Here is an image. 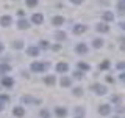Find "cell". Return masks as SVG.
Returning <instances> with one entry per match:
<instances>
[{"label": "cell", "instance_id": "obj_1", "mask_svg": "<svg viewBox=\"0 0 125 118\" xmlns=\"http://www.w3.org/2000/svg\"><path fill=\"white\" fill-rule=\"evenodd\" d=\"M49 66H50V63H47V61H34V63H31L30 69L33 73H44V71L49 69Z\"/></svg>", "mask_w": 125, "mask_h": 118}, {"label": "cell", "instance_id": "obj_2", "mask_svg": "<svg viewBox=\"0 0 125 118\" xmlns=\"http://www.w3.org/2000/svg\"><path fill=\"white\" fill-rule=\"evenodd\" d=\"M91 90L95 94H100V96H103V94H106V87H103V85H100V84H94L92 87H91Z\"/></svg>", "mask_w": 125, "mask_h": 118}, {"label": "cell", "instance_id": "obj_3", "mask_svg": "<svg viewBox=\"0 0 125 118\" xmlns=\"http://www.w3.org/2000/svg\"><path fill=\"white\" fill-rule=\"evenodd\" d=\"M75 52L78 55H84V54H88V46L83 44V43H80V44H77L75 46Z\"/></svg>", "mask_w": 125, "mask_h": 118}, {"label": "cell", "instance_id": "obj_4", "mask_svg": "<svg viewBox=\"0 0 125 118\" xmlns=\"http://www.w3.org/2000/svg\"><path fill=\"white\" fill-rule=\"evenodd\" d=\"M99 113H100V115H103V117H106V115L111 113V107H109L108 104H102L100 107H99Z\"/></svg>", "mask_w": 125, "mask_h": 118}, {"label": "cell", "instance_id": "obj_5", "mask_svg": "<svg viewBox=\"0 0 125 118\" xmlns=\"http://www.w3.org/2000/svg\"><path fill=\"white\" fill-rule=\"evenodd\" d=\"M86 30H88V27H86L84 24H77V25L73 27V33L75 35H81V33H84Z\"/></svg>", "mask_w": 125, "mask_h": 118}, {"label": "cell", "instance_id": "obj_6", "mask_svg": "<svg viewBox=\"0 0 125 118\" xmlns=\"http://www.w3.org/2000/svg\"><path fill=\"white\" fill-rule=\"evenodd\" d=\"M11 24H13V19H11V16H2V17H0V25L10 27Z\"/></svg>", "mask_w": 125, "mask_h": 118}, {"label": "cell", "instance_id": "obj_7", "mask_svg": "<svg viewBox=\"0 0 125 118\" xmlns=\"http://www.w3.org/2000/svg\"><path fill=\"white\" fill-rule=\"evenodd\" d=\"M95 29H97L99 33H108V31H109V25H106L105 22H102V24H99V25L95 27Z\"/></svg>", "mask_w": 125, "mask_h": 118}, {"label": "cell", "instance_id": "obj_8", "mask_svg": "<svg viewBox=\"0 0 125 118\" xmlns=\"http://www.w3.org/2000/svg\"><path fill=\"white\" fill-rule=\"evenodd\" d=\"M27 54L30 55V57H38L39 55V47H34V46H30L28 49H27Z\"/></svg>", "mask_w": 125, "mask_h": 118}, {"label": "cell", "instance_id": "obj_9", "mask_svg": "<svg viewBox=\"0 0 125 118\" xmlns=\"http://www.w3.org/2000/svg\"><path fill=\"white\" fill-rule=\"evenodd\" d=\"M17 27H19V30H27L30 27V24H28V21H27V19H21V21L17 22Z\"/></svg>", "mask_w": 125, "mask_h": 118}, {"label": "cell", "instance_id": "obj_10", "mask_svg": "<svg viewBox=\"0 0 125 118\" xmlns=\"http://www.w3.org/2000/svg\"><path fill=\"white\" fill-rule=\"evenodd\" d=\"M55 113H56L58 118H64L66 115H67V110H66L64 107H56L55 109Z\"/></svg>", "mask_w": 125, "mask_h": 118}, {"label": "cell", "instance_id": "obj_11", "mask_svg": "<svg viewBox=\"0 0 125 118\" xmlns=\"http://www.w3.org/2000/svg\"><path fill=\"white\" fill-rule=\"evenodd\" d=\"M67 69H69V65H67V63H64V61H61V63H58V65H56V71H58V73H66Z\"/></svg>", "mask_w": 125, "mask_h": 118}, {"label": "cell", "instance_id": "obj_12", "mask_svg": "<svg viewBox=\"0 0 125 118\" xmlns=\"http://www.w3.org/2000/svg\"><path fill=\"white\" fill-rule=\"evenodd\" d=\"M31 21H33L36 25H39V24H42V21H44V17H42V14H39V13H36V14H33V17H31Z\"/></svg>", "mask_w": 125, "mask_h": 118}, {"label": "cell", "instance_id": "obj_13", "mask_svg": "<svg viewBox=\"0 0 125 118\" xmlns=\"http://www.w3.org/2000/svg\"><path fill=\"white\" fill-rule=\"evenodd\" d=\"M103 21L113 22V21H114V14H113L111 11H105V13H103Z\"/></svg>", "mask_w": 125, "mask_h": 118}, {"label": "cell", "instance_id": "obj_14", "mask_svg": "<svg viewBox=\"0 0 125 118\" xmlns=\"http://www.w3.org/2000/svg\"><path fill=\"white\" fill-rule=\"evenodd\" d=\"M52 24L53 25H62V24H64V17H62V16H55L52 19Z\"/></svg>", "mask_w": 125, "mask_h": 118}, {"label": "cell", "instance_id": "obj_15", "mask_svg": "<svg viewBox=\"0 0 125 118\" xmlns=\"http://www.w3.org/2000/svg\"><path fill=\"white\" fill-rule=\"evenodd\" d=\"M13 113H14V117L22 118V117H23V113H25V110H23L22 107H14V109H13Z\"/></svg>", "mask_w": 125, "mask_h": 118}, {"label": "cell", "instance_id": "obj_16", "mask_svg": "<svg viewBox=\"0 0 125 118\" xmlns=\"http://www.w3.org/2000/svg\"><path fill=\"white\" fill-rule=\"evenodd\" d=\"M13 84H14V82H13L11 77H3L2 79V85L3 87H8V88H10V87H13Z\"/></svg>", "mask_w": 125, "mask_h": 118}, {"label": "cell", "instance_id": "obj_17", "mask_svg": "<svg viewBox=\"0 0 125 118\" xmlns=\"http://www.w3.org/2000/svg\"><path fill=\"white\" fill-rule=\"evenodd\" d=\"M92 46L95 47V49H100V47L103 46V39H102V38H95V39L92 41Z\"/></svg>", "mask_w": 125, "mask_h": 118}, {"label": "cell", "instance_id": "obj_18", "mask_svg": "<svg viewBox=\"0 0 125 118\" xmlns=\"http://www.w3.org/2000/svg\"><path fill=\"white\" fill-rule=\"evenodd\" d=\"M70 84H72V80L69 77H66V76L61 77V87H70Z\"/></svg>", "mask_w": 125, "mask_h": 118}, {"label": "cell", "instance_id": "obj_19", "mask_svg": "<svg viewBox=\"0 0 125 118\" xmlns=\"http://www.w3.org/2000/svg\"><path fill=\"white\" fill-rule=\"evenodd\" d=\"M66 36H67V35H66L64 31H56V33H55V38H56L58 41H64Z\"/></svg>", "mask_w": 125, "mask_h": 118}, {"label": "cell", "instance_id": "obj_20", "mask_svg": "<svg viewBox=\"0 0 125 118\" xmlns=\"http://www.w3.org/2000/svg\"><path fill=\"white\" fill-rule=\"evenodd\" d=\"M72 93H73V96H83V88L81 87H75L72 90Z\"/></svg>", "mask_w": 125, "mask_h": 118}, {"label": "cell", "instance_id": "obj_21", "mask_svg": "<svg viewBox=\"0 0 125 118\" xmlns=\"http://www.w3.org/2000/svg\"><path fill=\"white\" fill-rule=\"evenodd\" d=\"M44 82L47 85H53L55 84V76H45L44 77Z\"/></svg>", "mask_w": 125, "mask_h": 118}, {"label": "cell", "instance_id": "obj_22", "mask_svg": "<svg viewBox=\"0 0 125 118\" xmlns=\"http://www.w3.org/2000/svg\"><path fill=\"white\" fill-rule=\"evenodd\" d=\"M109 68V61L108 60H105V61H102L100 65H99V69H102V71H106Z\"/></svg>", "mask_w": 125, "mask_h": 118}, {"label": "cell", "instance_id": "obj_23", "mask_svg": "<svg viewBox=\"0 0 125 118\" xmlns=\"http://www.w3.org/2000/svg\"><path fill=\"white\" fill-rule=\"evenodd\" d=\"M13 47H14V49H22L23 43L21 41V39H16V41H13Z\"/></svg>", "mask_w": 125, "mask_h": 118}, {"label": "cell", "instance_id": "obj_24", "mask_svg": "<svg viewBox=\"0 0 125 118\" xmlns=\"http://www.w3.org/2000/svg\"><path fill=\"white\" fill-rule=\"evenodd\" d=\"M78 68H80L81 71H89V65L84 63V61H80V63H78Z\"/></svg>", "mask_w": 125, "mask_h": 118}, {"label": "cell", "instance_id": "obj_25", "mask_svg": "<svg viewBox=\"0 0 125 118\" xmlns=\"http://www.w3.org/2000/svg\"><path fill=\"white\" fill-rule=\"evenodd\" d=\"M117 8H119L120 13H125V0H119V3H117Z\"/></svg>", "mask_w": 125, "mask_h": 118}, {"label": "cell", "instance_id": "obj_26", "mask_svg": "<svg viewBox=\"0 0 125 118\" xmlns=\"http://www.w3.org/2000/svg\"><path fill=\"white\" fill-rule=\"evenodd\" d=\"M10 69H11V66L6 65V63H2V65H0V73H6V71H10Z\"/></svg>", "mask_w": 125, "mask_h": 118}, {"label": "cell", "instance_id": "obj_27", "mask_svg": "<svg viewBox=\"0 0 125 118\" xmlns=\"http://www.w3.org/2000/svg\"><path fill=\"white\" fill-rule=\"evenodd\" d=\"M27 2V6H30V8H34L38 5V0H25Z\"/></svg>", "mask_w": 125, "mask_h": 118}, {"label": "cell", "instance_id": "obj_28", "mask_svg": "<svg viewBox=\"0 0 125 118\" xmlns=\"http://www.w3.org/2000/svg\"><path fill=\"white\" fill-rule=\"evenodd\" d=\"M41 118H50V113H49V110H41Z\"/></svg>", "mask_w": 125, "mask_h": 118}, {"label": "cell", "instance_id": "obj_29", "mask_svg": "<svg viewBox=\"0 0 125 118\" xmlns=\"http://www.w3.org/2000/svg\"><path fill=\"white\" fill-rule=\"evenodd\" d=\"M75 112H77V115H78V117H83L84 109H83V107H77V109H75Z\"/></svg>", "mask_w": 125, "mask_h": 118}, {"label": "cell", "instance_id": "obj_30", "mask_svg": "<svg viewBox=\"0 0 125 118\" xmlns=\"http://www.w3.org/2000/svg\"><path fill=\"white\" fill-rule=\"evenodd\" d=\"M73 77L75 79H83V73H81V71H75V73H73Z\"/></svg>", "mask_w": 125, "mask_h": 118}, {"label": "cell", "instance_id": "obj_31", "mask_svg": "<svg viewBox=\"0 0 125 118\" xmlns=\"http://www.w3.org/2000/svg\"><path fill=\"white\" fill-rule=\"evenodd\" d=\"M22 101H23V102H34L36 99H31L30 96H23V98H22Z\"/></svg>", "mask_w": 125, "mask_h": 118}, {"label": "cell", "instance_id": "obj_32", "mask_svg": "<svg viewBox=\"0 0 125 118\" xmlns=\"http://www.w3.org/2000/svg\"><path fill=\"white\" fill-rule=\"evenodd\" d=\"M0 101H3V102L10 101V96H8V94H2V96H0Z\"/></svg>", "mask_w": 125, "mask_h": 118}, {"label": "cell", "instance_id": "obj_33", "mask_svg": "<svg viewBox=\"0 0 125 118\" xmlns=\"http://www.w3.org/2000/svg\"><path fill=\"white\" fill-rule=\"evenodd\" d=\"M111 101H113V102H116V104H119V102H120V96H113V98H111Z\"/></svg>", "mask_w": 125, "mask_h": 118}, {"label": "cell", "instance_id": "obj_34", "mask_svg": "<svg viewBox=\"0 0 125 118\" xmlns=\"http://www.w3.org/2000/svg\"><path fill=\"white\" fill-rule=\"evenodd\" d=\"M117 68H119V69H124L125 68V63L124 61H119V63H117Z\"/></svg>", "mask_w": 125, "mask_h": 118}, {"label": "cell", "instance_id": "obj_35", "mask_svg": "<svg viewBox=\"0 0 125 118\" xmlns=\"http://www.w3.org/2000/svg\"><path fill=\"white\" fill-rule=\"evenodd\" d=\"M39 46H41V47H49V43H47V41H41Z\"/></svg>", "mask_w": 125, "mask_h": 118}, {"label": "cell", "instance_id": "obj_36", "mask_svg": "<svg viewBox=\"0 0 125 118\" xmlns=\"http://www.w3.org/2000/svg\"><path fill=\"white\" fill-rule=\"evenodd\" d=\"M60 49H61V47L58 46V44H55V46H52V50H55V52H58V50H60Z\"/></svg>", "mask_w": 125, "mask_h": 118}, {"label": "cell", "instance_id": "obj_37", "mask_svg": "<svg viewBox=\"0 0 125 118\" xmlns=\"http://www.w3.org/2000/svg\"><path fill=\"white\" fill-rule=\"evenodd\" d=\"M70 2H72V3H73V5H80V3H81V2H83V0H70Z\"/></svg>", "mask_w": 125, "mask_h": 118}, {"label": "cell", "instance_id": "obj_38", "mask_svg": "<svg viewBox=\"0 0 125 118\" xmlns=\"http://www.w3.org/2000/svg\"><path fill=\"white\" fill-rule=\"evenodd\" d=\"M106 82H109V84H113V82H114V79H113L111 76H106Z\"/></svg>", "mask_w": 125, "mask_h": 118}, {"label": "cell", "instance_id": "obj_39", "mask_svg": "<svg viewBox=\"0 0 125 118\" xmlns=\"http://www.w3.org/2000/svg\"><path fill=\"white\" fill-rule=\"evenodd\" d=\"M17 14H19V16H21V17H23V14H25V13H23V11H22V10H19V11H17Z\"/></svg>", "mask_w": 125, "mask_h": 118}, {"label": "cell", "instance_id": "obj_40", "mask_svg": "<svg viewBox=\"0 0 125 118\" xmlns=\"http://www.w3.org/2000/svg\"><path fill=\"white\" fill-rule=\"evenodd\" d=\"M120 80H122V82H125V73H122V74H120Z\"/></svg>", "mask_w": 125, "mask_h": 118}, {"label": "cell", "instance_id": "obj_41", "mask_svg": "<svg viewBox=\"0 0 125 118\" xmlns=\"http://www.w3.org/2000/svg\"><path fill=\"white\" fill-rule=\"evenodd\" d=\"M120 29L125 30V21H124V22H120Z\"/></svg>", "mask_w": 125, "mask_h": 118}, {"label": "cell", "instance_id": "obj_42", "mask_svg": "<svg viewBox=\"0 0 125 118\" xmlns=\"http://www.w3.org/2000/svg\"><path fill=\"white\" fill-rule=\"evenodd\" d=\"M3 49H5V46H3V43H0V52H3Z\"/></svg>", "mask_w": 125, "mask_h": 118}, {"label": "cell", "instance_id": "obj_43", "mask_svg": "<svg viewBox=\"0 0 125 118\" xmlns=\"http://www.w3.org/2000/svg\"><path fill=\"white\" fill-rule=\"evenodd\" d=\"M0 110H3V104H2V102H0Z\"/></svg>", "mask_w": 125, "mask_h": 118}, {"label": "cell", "instance_id": "obj_44", "mask_svg": "<svg viewBox=\"0 0 125 118\" xmlns=\"http://www.w3.org/2000/svg\"><path fill=\"white\" fill-rule=\"evenodd\" d=\"M75 118H81V117H75Z\"/></svg>", "mask_w": 125, "mask_h": 118}, {"label": "cell", "instance_id": "obj_45", "mask_svg": "<svg viewBox=\"0 0 125 118\" xmlns=\"http://www.w3.org/2000/svg\"><path fill=\"white\" fill-rule=\"evenodd\" d=\"M114 118H119V117H114Z\"/></svg>", "mask_w": 125, "mask_h": 118}]
</instances>
